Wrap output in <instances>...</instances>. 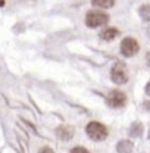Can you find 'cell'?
<instances>
[{
    "mask_svg": "<svg viewBox=\"0 0 150 153\" xmlns=\"http://www.w3.org/2000/svg\"><path fill=\"white\" fill-rule=\"evenodd\" d=\"M85 134L88 135L90 140L93 141H103L108 138L109 135V130L106 125H103L102 122H97V121H91L87 124L85 127Z\"/></svg>",
    "mask_w": 150,
    "mask_h": 153,
    "instance_id": "6da1fadb",
    "label": "cell"
},
{
    "mask_svg": "<svg viewBox=\"0 0 150 153\" xmlns=\"http://www.w3.org/2000/svg\"><path fill=\"white\" fill-rule=\"evenodd\" d=\"M109 22V15L106 12L102 10H88L85 15V25L88 28H99V27H105Z\"/></svg>",
    "mask_w": 150,
    "mask_h": 153,
    "instance_id": "7a4b0ae2",
    "label": "cell"
},
{
    "mask_svg": "<svg viewBox=\"0 0 150 153\" xmlns=\"http://www.w3.org/2000/svg\"><path fill=\"white\" fill-rule=\"evenodd\" d=\"M119 52L124 57H132L140 52V43L134 37H125L122 38L119 44Z\"/></svg>",
    "mask_w": 150,
    "mask_h": 153,
    "instance_id": "3957f363",
    "label": "cell"
},
{
    "mask_svg": "<svg viewBox=\"0 0 150 153\" xmlns=\"http://www.w3.org/2000/svg\"><path fill=\"white\" fill-rule=\"evenodd\" d=\"M128 71L125 68V65L122 62H116L111 68V79H112L113 84H118V85H122V84H127L128 82Z\"/></svg>",
    "mask_w": 150,
    "mask_h": 153,
    "instance_id": "277c9868",
    "label": "cell"
},
{
    "mask_svg": "<svg viewBox=\"0 0 150 153\" xmlns=\"http://www.w3.org/2000/svg\"><path fill=\"white\" fill-rule=\"evenodd\" d=\"M106 105L112 109H121L127 105V94L118 88L111 90L106 96Z\"/></svg>",
    "mask_w": 150,
    "mask_h": 153,
    "instance_id": "5b68a950",
    "label": "cell"
},
{
    "mask_svg": "<svg viewBox=\"0 0 150 153\" xmlns=\"http://www.w3.org/2000/svg\"><path fill=\"white\" fill-rule=\"evenodd\" d=\"M74 134H75V130L74 127H71V125H60V127L56 128L57 138L62 140V141H69L74 137Z\"/></svg>",
    "mask_w": 150,
    "mask_h": 153,
    "instance_id": "8992f818",
    "label": "cell"
},
{
    "mask_svg": "<svg viewBox=\"0 0 150 153\" xmlns=\"http://www.w3.org/2000/svg\"><path fill=\"white\" fill-rule=\"evenodd\" d=\"M118 36H119V30L115 28V27H106V28L102 30L100 34H99L100 40H103V41H113Z\"/></svg>",
    "mask_w": 150,
    "mask_h": 153,
    "instance_id": "52a82bcc",
    "label": "cell"
},
{
    "mask_svg": "<svg viewBox=\"0 0 150 153\" xmlns=\"http://www.w3.org/2000/svg\"><path fill=\"white\" fill-rule=\"evenodd\" d=\"M143 131H144L143 124H141L140 121H135V122H132L130 130H128V135H130L131 138H138V137H141Z\"/></svg>",
    "mask_w": 150,
    "mask_h": 153,
    "instance_id": "ba28073f",
    "label": "cell"
},
{
    "mask_svg": "<svg viewBox=\"0 0 150 153\" xmlns=\"http://www.w3.org/2000/svg\"><path fill=\"white\" fill-rule=\"evenodd\" d=\"M134 150V143L131 140H121L116 144V152L118 153H131Z\"/></svg>",
    "mask_w": 150,
    "mask_h": 153,
    "instance_id": "9c48e42d",
    "label": "cell"
},
{
    "mask_svg": "<svg viewBox=\"0 0 150 153\" xmlns=\"http://www.w3.org/2000/svg\"><path fill=\"white\" fill-rule=\"evenodd\" d=\"M138 15H140L141 21L150 22V4L149 3H144V4H141L138 7Z\"/></svg>",
    "mask_w": 150,
    "mask_h": 153,
    "instance_id": "30bf717a",
    "label": "cell"
},
{
    "mask_svg": "<svg viewBox=\"0 0 150 153\" xmlns=\"http://www.w3.org/2000/svg\"><path fill=\"white\" fill-rule=\"evenodd\" d=\"M93 6H97L100 9H109L115 4V0H91Z\"/></svg>",
    "mask_w": 150,
    "mask_h": 153,
    "instance_id": "8fae6325",
    "label": "cell"
},
{
    "mask_svg": "<svg viewBox=\"0 0 150 153\" xmlns=\"http://www.w3.org/2000/svg\"><path fill=\"white\" fill-rule=\"evenodd\" d=\"M69 153H90L85 147H82V146H75V147H72L71 149V152Z\"/></svg>",
    "mask_w": 150,
    "mask_h": 153,
    "instance_id": "7c38bea8",
    "label": "cell"
},
{
    "mask_svg": "<svg viewBox=\"0 0 150 153\" xmlns=\"http://www.w3.org/2000/svg\"><path fill=\"white\" fill-rule=\"evenodd\" d=\"M38 153H55V152H53L52 147H49V146H43V147L38 150Z\"/></svg>",
    "mask_w": 150,
    "mask_h": 153,
    "instance_id": "4fadbf2b",
    "label": "cell"
},
{
    "mask_svg": "<svg viewBox=\"0 0 150 153\" xmlns=\"http://www.w3.org/2000/svg\"><path fill=\"white\" fill-rule=\"evenodd\" d=\"M143 108H144V111L150 112V100H144L143 102Z\"/></svg>",
    "mask_w": 150,
    "mask_h": 153,
    "instance_id": "5bb4252c",
    "label": "cell"
},
{
    "mask_svg": "<svg viewBox=\"0 0 150 153\" xmlns=\"http://www.w3.org/2000/svg\"><path fill=\"white\" fill-rule=\"evenodd\" d=\"M144 93H146V94L150 97V81L147 82V84H146V87H144Z\"/></svg>",
    "mask_w": 150,
    "mask_h": 153,
    "instance_id": "9a60e30c",
    "label": "cell"
},
{
    "mask_svg": "<svg viewBox=\"0 0 150 153\" xmlns=\"http://www.w3.org/2000/svg\"><path fill=\"white\" fill-rule=\"evenodd\" d=\"M144 59H146V65L150 68V50L146 53V57H144Z\"/></svg>",
    "mask_w": 150,
    "mask_h": 153,
    "instance_id": "2e32d148",
    "label": "cell"
},
{
    "mask_svg": "<svg viewBox=\"0 0 150 153\" xmlns=\"http://www.w3.org/2000/svg\"><path fill=\"white\" fill-rule=\"evenodd\" d=\"M4 6V0H0V7H3Z\"/></svg>",
    "mask_w": 150,
    "mask_h": 153,
    "instance_id": "e0dca14e",
    "label": "cell"
},
{
    "mask_svg": "<svg viewBox=\"0 0 150 153\" xmlns=\"http://www.w3.org/2000/svg\"><path fill=\"white\" fill-rule=\"evenodd\" d=\"M147 34H149V37H150V27L147 28Z\"/></svg>",
    "mask_w": 150,
    "mask_h": 153,
    "instance_id": "ac0fdd59",
    "label": "cell"
}]
</instances>
